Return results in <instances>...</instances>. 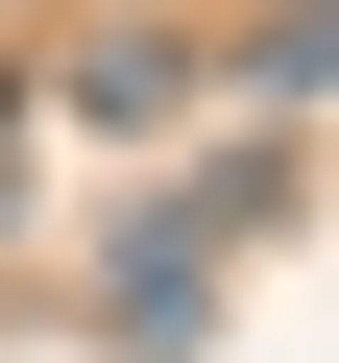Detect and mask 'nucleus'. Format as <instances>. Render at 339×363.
<instances>
[{
    "mask_svg": "<svg viewBox=\"0 0 339 363\" xmlns=\"http://www.w3.org/2000/svg\"><path fill=\"white\" fill-rule=\"evenodd\" d=\"M170 97H194V49H170V25H97V49L49 73V121H97V145H145Z\"/></svg>",
    "mask_w": 339,
    "mask_h": 363,
    "instance_id": "f257e3e1",
    "label": "nucleus"
},
{
    "mask_svg": "<svg viewBox=\"0 0 339 363\" xmlns=\"http://www.w3.org/2000/svg\"><path fill=\"white\" fill-rule=\"evenodd\" d=\"M25 145H49V97H25V73H0V218H25Z\"/></svg>",
    "mask_w": 339,
    "mask_h": 363,
    "instance_id": "7ed1b4c3",
    "label": "nucleus"
},
{
    "mask_svg": "<svg viewBox=\"0 0 339 363\" xmlns=\"http://www.w3.org/2000/svg\"><path fill=\"white\" fill-rule=\"evenodd\" d=\"M267 73H291V97H315V73H339V0H291V25H267Z\"/></svg>",
    "mask_w": 339,
    "mask_h": 363,
    "instance_id": "f03ea898",
    "label": "nucleus"
}]
</instances>
